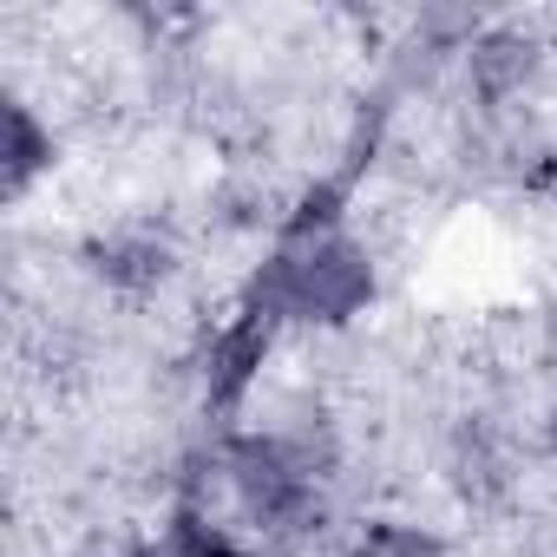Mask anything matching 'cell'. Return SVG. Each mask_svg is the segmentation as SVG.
<instances>
[{"mask_svg":"<svg viewBox=\"0 0 557 557\" xmlns=\"http://www.w3.org/2000/svg\"><path fill=\"white\" fill-rule=\"evenodd\" d=\"M269 302L283 315L335 329V322H348L374 302V262L348 230L289 236L283 256H275V275H269Z\"/></svg>","mask_w":557,"mask_h":557,"instance_id":"cell-1","label":"cell"},{"mask_svg":"<svg viewBox=\"0 0 557 557\" xmlns=\"http://www.w3.org/2000/svg\"><path fill=\"white\" fill-rule=\"evenodd\" d=\"M223 472H230L243 511L262 518V524H275V531H309V524L322 518L315 466H309L302 446L283 440V433H243V440H230Z\"/></svg>","mask_w":557,"mask_h":557,"instance_id":"cell-2","label":"cell"},{"mask_svg":"<svg viewBox=\"0 0 557 557\" xmlns=\"http://www.w3.org/2000/svg\"><path fill=\"white\" fill-rule=\"evenodd\" d=\"M86 269L99 275L106 289H119V296H151L171 275V243L158 230L125 223V230H106V236L86 243Z\"/></svg>","mask_w":557,"mask_h":557,"instance_id":"cell-3","label":"cell"},{"mask_svg":"<svg viewBox=\"0 0 557 557\" xmlns=\"http://www.w3.org/2000/svg\"><path fill=\"white\" fill-rule=\"evenodd\" d=\"M531 66H537V47L524 34H485V40H472V86L485 99H511L531 79Z\"/></svg>","mask_w":557,"mask_h":557,"instance_id":"cell-4","label":"cell"},{"mask_svg":"<svg viewBox=\"0 0 557 557\" xmlns=\"http://www.w3.org/2000/svg\"><path fill=\"white\" fill-rule=\"evenodd\" d=\"M0 132H8V145H0V177H8V190H27L34 171L53 158V138L34 125V112H27L21 99L0 106Z\"/></svg>","mask_w":557,"mask_h":557,"instance_id":"cell-5","label":"cell"},{"mask_svg":"<svg viewBox=\"0 0 557 557\" xmlns=\"http://www.w3.org/2000/svg\"><path fill=\"white\" fill-rule=\"evenodd\" d=\"M453 479H459L466 498H492V492L505 485V466H498V453H492V440H485L479 426L459 433V446H453Z\"/></svg>","mask_w":557,"mask_h":557,"instance_id":"cell-6","label":"cell"},{"mask_svg":"<svg viewBox=\"0 0 557 557\" xmlns=\"http://www.w3.org/2000/svg\"><path fill=\"white\" fill-rule=\"evenodd\" d=\"M355 557H446V537H433L420 524H368Z\"/></svg>","mask_w":557,"mask_h":557,"instance_id":"cell-7","label":"cell"},{"mask_svg":"<svg viewBox=\"0 0 557 557\" xmlns=\"http://www.w3.org/2000/svg\"><path fill=\"white\" fill-rule=\"evenodd\" d=\"M177 550H184V557H243L216 524H203V518H190V511L177 518Z\"/></svg>","mask_w":557,"mask_h":557,"instance_id":"cell-8","label":"cell"},{"mask_svg":"<svg viewBox=\"0 0 557 557\" xmlns=\"http://www.w3.org/2000/svg\"><path fill=\"white\" fill-rule=\"evenodd\" d=\"M550 453H557V413H550Z\"/></svg>","mask_w":557,"mask_h":557,"instance_id":"cell-9","label":"cell"}]
</instances>
